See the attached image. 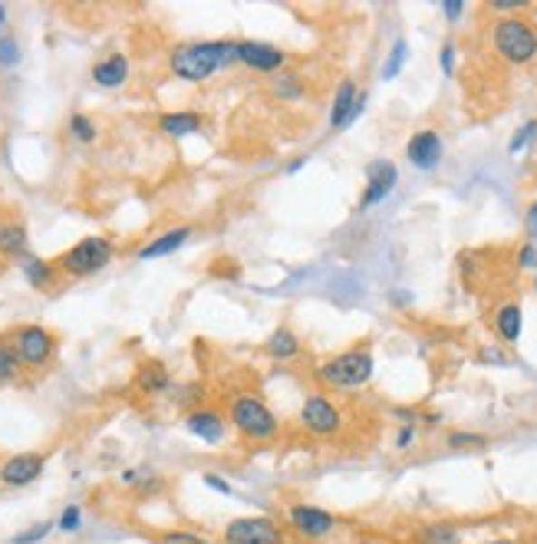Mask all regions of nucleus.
I'll return each instance as SVG.
<instances>
[{"label": "nucleus", "mask_w": 537, "mask_h": 544, "mask_svg": "<svg viewBox=\"0 0 537 544\" xmlns=\"http://www.w3.org/2000/svg\"><path fill=\"white\" fill-rule=\"evenodd\" d=\"M482 360L484 363H504V356H501L498 350H482Z\"/></svg>", "instance_id": "nucleus-42"}, {"label": "nucleus", "mask_w": 537, "mask_h": 544, "mask_svg": "<svg viewBox=\"0 0 537 544\" xmlns=\"http://www.w3.org/2000/svg\"><path fill=\"white\" fill-rule=\"evenodd\" d=\"M373 376V354L366 346H356V350H346L323 360L317 366V380L323 386H333V390H356V386H366Z\"/></svg>", "instance_id": "nucleus-2"}, {"label": "nucleus", "mask_w": 537, "mask_h": 544, "mask_svg": "<svg viewBox=\"0 0 537 544\" xmlns=\"http://www.w3.org/2000/svg\"><path fill=\"white\" fill-rule=\"evenodd\" d=\"M412 442H416V429L402 426L399 435H396V449H412Z\"/></svg>", "instance_id": "nucleus-39"}, {"label": "nucleus", "mask_w": 537, "mask_h": 544, "mask_svg": "<svg viewBox=\"0 0 537 544\" xmlns=\"http://www.w3.org/2000/svg\"><path fill=\"white\" fill-rule=\"evenodd\" d=\"M50 528H53V521H40V525L27 528V531H20V535H14V544H37L43 541L46 535H50Z\"/></svg>", "instance_id": "nucleus-30"}, {"label": "nucleus", "mask_w": 537, "mask_h": 544, "mask_svg": "<svg viewBox=\"0 0 537 544\" xmlns=\"http://www.w3.org/2000/svg\"><path fill=\"white\" fill-rule=\"evenodd\" d=\"M4 17H7V10H4V4H0V27H4Z\"/></svg>", "instance_id": "nucleus-45"}, {"label": "nucleus", "mask_w": 537, "mask_h": 544, "mask_svg": "<svg viewBox=\"0 0 537 544\" xmlns=\"http://www.w3.org/2000/svg\"><path fill=\"white\" fill-rule=\"evenodd\" d=\"M273 92H277L281 100H297V96H301L297 73H281V76H273Z\"/></svg>", "instance_id": "nucleus-28"}, {"label": "nucleus", "mask_w": 537, "mask_h": 544, "mask_svg": "<svg viewBox=\"0 0 537 544\" xmlns=\"http://www.w3.org/2000/svg\"><path fill=\"white\" fill-rule=\"evenodd\" d=\"M237 60L235 40H201V44H182L175 46L168 56V66L178 80L185 83H205L218 70Z\"/></svg>", "instance_id": "nucleus-1"}, {"label": "nucleus", "mask_w": 537, "mask_h": 544, "mask_svg": "<svg viewBox=\"0 0 537 544\" xmlns=\"http://www.w3.org/2000/svg\"><path fill=\"white\" fill-rule=\"evenodd\" d=\"M185 429L201 439V442H211L218 445L225 439V419H221L218 409H192L188 416H185Z\"/></svg>", "instance_id": "nucleus-15"}, {"label": "nucleus", "mask_w": 537, "mask_h": 544, "mask_svg": "<svg viewBox=\"0 0 537 544\" xmlns=\"http://www.w3.org/2000/svg\"><path fill=\"white\" fill-rule=\"evenodd\" d=\"M155 544H208V538L198 531H185V528H168L162 535H155Z\"/></svg>", "instance_id": "nucleus-27"}, {"label": "nucleus", "mask_w": 537, "mask_h": 544, "mask_svg": "<svg viewBox=\"0 0 537 544\" xmlns=\"http://www.w3.org/2000/svg\"><path fill=\"white\" fill-rule=\"evenodd\" d=\"M521 324H524V317H521L518 304H501L498 314H494V330H498V336L504 344H518Z\"/></svg>", "instance_id": "nucleus-19"}, {"label": "nucleus", "mask_w": 537, "mask_h": 544, "mask_svg": "<svg viewBox=\"0 0 537 544\" xmlns=\"http://www.w3.org/2000/svg\"><path fill=\"white\" fill-rule=\"evenodd\" d=\"M225 544H287V535L283 528L267 515H251V518H235L228 521L225 535H221Z\"/></svg>", "instance_id": "nucleus-6"}, {"label": "nucleus", "mask_w": 537, "mask_h": 544, "mask_svg": "<svg viewBox=\"0 0 537 544\" xmlns=\"http://www.w3.org/2000/svg\"><path fill=\"white\" fill-rule=\"evenodd\" d=\"M110 261H112L110 238L90 235V238H82V241H76V245L60 257V267H63V274H70V277H90V274L102 271Z\"/></svg>", "instance_id": "nucleus-5"}, {"label": "nucleus", "mask_w": 537, "mask_h": 544, "mask_svg": "<svg viewBox=\"0 0 537 544\" xmlns=\"http://www.w3.org/2000/svg\"><path fill=\"white\" fill-rule=\"evenodd\" d=\"M484 544H518V541H511V538H494V541H484Z\"/></svg>", "instance_id": "nucleus-44"}, {"label": "nucleus", "mask_w": 537, "mask_h": 544, "mask_svg": "<svg viewBox=\"0 0 537 544\" xmlns=\"http://www.w3.org/2000/svg\"><path fill=\"white\" fill-rule=\"evenodd\" d=\"M366 106V96L363 92H356V86L350 80L340 83L337 96H333V109H330V126L333 129H346L353 122Z\"/></svg>", "instance_id": "nucleus-14"}, {"label": "nucleus", "mask_w": 537, "mask_h": 544, "mask_svg": "<svg viewBox=\"0 0 537 544\" xmlns=\"http://www.w3.org/2000/svg\"><path fill=\"white\" fill-rule=\"evenodd\" d=\"M528 4H521V0H494L492 10H524Z\"/></svg>", "instance_id": "nucleus-40"}, {"label": "nucleus", "mask_w": 537, "mask_h": 544, "mask_svg": "<svg viewBox=\"0 0 537 544\" xmlns=\"http://www.w3.org/2000/svg\"><path fill=\"white\" fill-rule=\"evenodd\" d=\"M228 419L247 442H271L273 435L281 432L273 409L261 396H235L228 406Z\"/></svg>", "instance_id": "nucleus-3"}, {"label": "nucleus", "mask_w": 537, "mask_h": 544, "mask_svg": "<svg viewBox=\"0 0 537 544\" xmlns=\"http://www.w3.org/2000/svg\"><path fill=\"white\" fill-rule=\"evenodd\" d=\"M192 238V228L182 225V228H172V231H165V235L152 238L142 251H139V261H152V257H165V254H175L178 248L185 245Z\"/></svg>", "instance_id": "nucleus-17"}, {"label": "nucleus", "mask_w": 537, "mask_h": 544, "mask_svg": "<svg viewBox=\"0 0 537 544\" xmlns=\"http://www.w3.org/2000/svg\"><path fill=\"white\" fill-rule=\"evenodd\" d=\"M419 544H462V531L448 521H432L419 531Z\"/></svg>", "instance_id": "nucleus-23"}, {"label": "nucleus", "mask_w": 537, "mask_h": 544, "mask_svg": "<svg viewBox=\"0 0 537 544\" xmlns=\"http://www.w3.org/2000/svg\"><path fill=\"white\" fill-rule=\"evenodd\" d=\"M396 181H399V172H396V165L392 162H386V159L369 162V169H366V191H363V199H360V211L373 209V205L389 199V191L396 189Z\"/></svg>", "instance_id": "nucleus-10"}, {"label": "nucleus", "mask_w": 537, "mask_h": 544, "mask_svg": "<svg viewBox=\"0 0 537 544\" xmlns=\"http://www.w3.org/2000/svg\"><path fill=\"white\" fill-rule=\"evenodd\" d=\"M406 155H409V162L422 172H432L438 162H442V155H446V145H442V136H438L436 129H422L416 136L406 142Z\"/></svg>", "instance_id": "nucleus-12"}, {"label": "nucleus", "mask_w": 537, "mask_h": 544, "mask_svg": "<svg viewBox=\"0 0 537 544\" xmlns=\"http://www.w3.org/2000/svg\"><path fill=\"white\" fill-rule=\"evenodd\" d=\"M24 251H27V228L24 225L0 228V254H7V257H24Z\"/></svg>", "instance_id": "nucleus-22"}, {"label": "nucleus", "mask_w": 537, "mask_h": 544, "mask_svg": "<svg viewBox=\"0 0 537 544\" xmlns=\"http://www.w3.org/2000/svg\"><path fill=\"white\" fill-rule=\"evenodd\" d=\"M518 264L524 267V271H537V245H534V241L518 251Z\"/></svg>", "instance_id": "nucleus-35"}, {"label": "nucleus", "mask_w": 537, "mask_h": 544, "mask_svg": "<svg viewBox=\"0 0 537 544\" xmlns=\"http://www.w3.org/2000/svg\"><path fill=\"white\" fill-rule=\"evenodd\" d=\"M205 485H208L211 491H218V495H225V499H228L231 491V481H225V479H218V475H205Z\"/></svg>", "instance_id": "nucleus-37"}, {"label": "nucleus", "mask_w": 537, "mask_h": 544, "mask_svg": "<svg viewBox=\"0 0 537 544\" xmlns=\"http://www.w3.org/2000/svg\"><path fill=\"white\" fill-rule=\"evenodd\" d=\"M528 235L537 241V201L528 209Z\"/></svg>", "instance_id": "nucleus-41"}, {"label": "nucleus", "mask_w": 537, "mask_h": 544, "mask_svg": "<svg viewBox=\"0 0 537 544\" xmlns=\"http://www.w3.org/2000/svg\"><path fill=\"white\" fill-rule=\"evenodd\" d=\"M264 350H267V356H273V360H293V356L301 354V340H297L293 330L277 326V330L264 340Z\"/></svg>", "instance_id": "nucleus-18"}, {"label": "nucleus", "mask_w": 537, "mask_h": 544, "mask_svg": "<svg viewBox=\"0 0 537 544\" xmlns=\"http://www.w3.org/2000/svg\"><path fill=\"white\" fill-rule=\"evenodd\" d=\"M534 136H537V122H528V126H521L518 132H514V139H511L508 152H511V155H518L521 149H524V145H528Z\"/></svg>", "instance_id": "nucleus-32"}, {"label": "nucleus", "mask_w": 537, "mask_h": 544, "mask_svg": "<svg viewBox=\"0 0 537 544\" xmlns=\"http://www.w3.org/2000/svg\"><path fill=\"white\" fill-rule=\"evenodd\" d=\"M46 459L40 452H20L10 455L7 462L0 465V481L10 485V489H24V485H34V481L43 475Z\"/></svg>", "instance_id": "nucleus-11"}, {"label": "nucleus", "mask_w": 537, "mask_h": 544, "mask_svg": "<svg viewBox=\"0 0 537 544\" xmlns=\"http://www.w3.org/2000/svg\"><path fill=\"white\" fill-rule=\"evenodd\" d=\"M492 44L501 60L514 66L531 63L537 56V30L524 17H501L492 30Z\"/></svg>", "instance_id": "nucleus-4"}, {"label": "nucleus", "mask_w": 537, "mask_h": 544, "mask_svg": "<svg viewBox=\"0 0 537 544\" xmlns=\"http://www.w3.org/2000/svg\"><path fill=\"white\" fill-rule=\"evenodd\" d=\"M406 56H409L406 40H396V46L389 50V56H386V63H383V80H396V76H399L402 66H406Z\"/></svg>", "instance_id": "nucleus-25"}, {"label": "nucleus", "mask_w": 537, "mask_h": 544, "mask_svg": "<svg viewBox=\"0 0 537 544\" xmlns=\"http://www.w3.org/2000/svg\"><path fill=\"white\" fill-rule=\"evenodd\" d=\"M92 80H96V86H102V90H119V86L129 80V60L122 53L106 56V60H100V63L92 66Z\"/></svg>", "instance_id": "nucleus-16"}, {"label": "nucleus", "mask_w": 537, "mask_h": 544, "mask_svg": "<svg viewBox=\"0 0 537 544\" xmlns=\"http://www.w3.org/2000/svg\"><path fill=\"white\" fill-rule=\"evenodd\" d=\"M20 271H24V277L37 290H46L53 284V267L46 261H40V257H34V254H24V257H20Z\"/></svg>", "instance_id": "nucleus-21"}, {"label": "nucleus", "mask_w": 537, "mask_h": 544, "mask_svg": "<svg viewBox=\"0 0 537 544\" xmlns=\"http://www.w3.org/2000/svg\"><path fill=\"white\" fill-rule=\"evenodd\" d=\"M122 481H126V485H136V481H139V471H136V469H126V471H122Z\"/></svg>", "instance_id": "nucleus-43"}, {"label": "nucleus", "mask_w": 537, "mask_h": 544, "mask_svg": "<svg viewBox=\"0 0 537 544\" xmlns=\"http://www.w3.org/2000/svg\"><path fill=\"white\" fill-rule=\"evenodd\" d=\"M301 426L313 435H337L343 426V413L327 396H310L301 406Z\"/></svg>", "instance_id": "nucleus-8"}, {"label": "nucleus", "mask_w": 537, "mask_h": 544, "mask_svg": "<svg viewBox=\"0 0 537 544\" xmlns=\"http://www.w3.org/2000/svg\"><path fill=\"white\" fill-rule=\"evenodd\" d=\"M80 525H82L80 505H66L63 515H60V531H80Z\"/></svg>", "instance_id": "nucleus-33"}, {"label": "nucleus", "mask_w": 537, "mask_h": 544, "mask_svg": "<svg viewBox=\"0 0 537 544\" xmlns=\"http://www.w3.org/2000/svg\"><path fill=\"white\" fill-rule=\"evenodd\" d=\"M448 445H452V449H482V445H484V435H475V432H452V435H448Z\"/></svg>", "instance_id": "nucleus-31"}, {"label": "nucleus", "mask_w": 537, "mask_h": 544, "mask_svg": "<svg viewBox=\"0 0 537 544\" xmlns=\"http://www.w3.org/2000/svg\"><path fill=\"white\" fill-rule=\"evenodd\" d=\"M70 132H73L80 142H92V139H96V126H92V119L90 116H80V112L70 119Z\"/></svg>", "instance_id": "nucleus-29"}, {"label": "nucleus", "mask_w": 537, "mask_h": 544, "mask_svg": "<svg viewBox=\"0 0 537 544\" xmlns=\"http://www.w3.org/2000/svg\"><path fill=\"white\" fill-rule=\"evenodd\" d=\"M139 386H142L146 393L168 390V373H165V366H158V363H149L146 370L139 373Z\"/></svg>", "instance_id": "nucleus-24"}, {"label": "nucleus", "mask_w": 537, "mask_h": 544, "mask_svg": "<svg viewBox=\"0 0 537 544\" xmlns=\"http://www.w3.org/2000/svg\"><path fill=\"white\" fill-rule=\"evenodd\" d=\"M158 129H162L165 136L185 139L201 129V116L198 112H165V116L158 119Z\"/></svg>", "instance_id": "nucleus-20"}, {"label": "nucleus", "mask_w": 537, "mask_h": 544, "mask_svg": "<svg viewBox=\"0 0 537 544\" xmlns=\"http://www.w3.org/2000/svg\"><path fill=\"white\" fill-rule=\"evenodd\" d=\"M534 290H537V271H534Z\"/></svg>", "instance_id": "nucleus-46"}, {"label": "nucleus", "mask_w": 537, "mask_h": 544, "mask_svg": "<svg viewBox=\"0 0 537 544\" xmlns=\"http://www.w3.org/2000/svg\"><path fill=\"white\" fill-rule=\"evenodd\" d=\"M442 73H446V76L455 73V44L442 46Z\"/></svg>", "instance_id": "nucleus-36"}, {"label": "nucleus", "mask_w": 537, "mask_h": 544, "mask_svg": "<svg viewBox=\"0 0 537 544\" xmlns=\"http://www.w3.org/2000/svg\"><path fill=\"white\" fill-rule=\"evenodd\" d=\"M287 525H291L301 538L317 541V538H327L330 531L337 528V518L317 505H291L287 508Z\"/></svg>", "instance_id": "nucleus-9"}, {"label": "nucleus", "mask_w": 537, "mask_h": 544, "mask_svg": "<svg viewBox=\"0 0 537 544\" xmlns=\"http://www.w3.org/2000/svg\"><path fill=\"white\" fill-rule=\"evenodd\" d=\"M283 50H277V46L271 44H261V40H241L237 44V63L251 66V70L257 73H277L283 66Z\"/></svg>", "instance_id": "nucleus-13"}, {"label": "nucleus", "mask_w": 537, "mask_h": 544, "mask_svg": "<svg viewBox=\"0 0 537 544\" xmlns=\"http://www.w3.org/2000/svg\"><path fill=\"white\" fill-rule=\"evenodd\" d=\"M14 350H17L20 363H27V366H43L56 350V340L53 334L46 330V326H20L17 336H14Z\"/></svg>", "instance_id": "nucleus-7"}, {"label": "nucleus", "mask_w": 537, "mask_h": 544, "mask_svg": "<svg viewBox=\"0 0 537 544\" xmlns=\"http://www.w3.org/2000/svg\"><path fill=\"white\" fill-rule=\"evenodd\" d=\"M442 14H446L452 24H455V20L465 14V4H462V0H446V4H442Z\"/></svg>", "instance_id": "nucleus-38"}, {"label": "nucleus", "mask_w": 537, "mask_h": 544, "mask_svg": "<svg viewBox=\"0 0 537 544\" xmlns=\"http://www.w3.org/2000/svg\"><path fill=\"white\" fill-rule=\"evenodd\" d=\"M20 60L17 40H0V66H14Z\"/></svg>", "instance_id": "nucleus-34"}, {"label": "nucleus", "mask_w": 537, "mask_h": 544, "mask_svg": "<svg viewBox=\"0 0 537 544\" xmlns=\"http://www.w3.org/2000/svg\"><path fill=\"white\" fill-rule=\"evenodd\" d=\"M20 373V356L17 350H14V344H7V340H0V383L14 380Z\"/></svg>", "instance_id": "nucleus-26"}]
</instances>
